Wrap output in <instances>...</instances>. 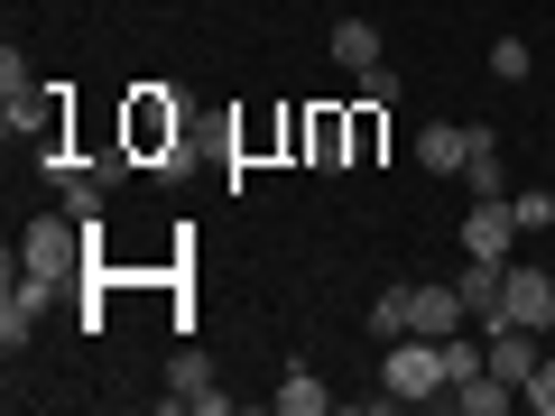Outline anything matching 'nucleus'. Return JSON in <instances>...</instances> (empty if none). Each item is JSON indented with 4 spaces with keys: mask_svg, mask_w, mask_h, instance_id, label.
<instances>
[{
    "mask_svg": "<svg viewBox=\"0 0 555 416\" xmlns=\"http://www.w3.org/2000/svg\"><path fill=\"white\" fill-rule=\"evenodd\" d=\"M379 407H416V398H436L444 389V342H426V334H398V342H379Z\"/></svg>",
    "mask_w": 555,
    "mask_h": 416,
    "instance_id": "nucleus-1",
    "label": "nucleus"
},
{
    "mask_svg": "<svg viewBox=\"0 0 555 416\" xmlns=\"http://www.w3.org/2000/svg\"><path fill=\"white\" fill-rule=\"evenodd\" d=\"M167 407L232 416V389H214V361H204V352H177V361H167Z\"/></svg>",
    "mask_w": 555,
    "mask_h": 416,
    "instance_id": "nucleus-2",
    "label": "nucleus"
},
{
    "mask_svg": "<svg viewBox=\"0 0 555 416\" xmlns=\"http://www.w3.org/2000/svg\"><path fill=\"white\" fill-rule=\"evenodd\" d=\"M500 324L546 334V324H555V277L546 269H509V287H500Z\"/></svg>",
    "mask_w": 555,
    "mask_h": 416,
    "instance_id": "nucleus-3",
    "label": "nucleus"
},
{
    "mask_svg": "<svg viewBox=\"0 0 555 416\" xmlns=\"http://www.w3.org/2000/svg\"><path fill=\"white\" fill-rule=\"evenodd\" d=\"M463 324H473L463 287H416V297H408V334H426V342H454Z\"/></svg>",
    "mask_w": 555,
    "mask_h": 416,
    "instance_id": "nucleus-4",
    "label": "nucleus"
},
{
    "mask_svg": "<svg viewBox=\"0 0 555 416\" xmlns=\"http://www.w3.org/2000/svg\"><path fill=\"white\" fill-rule=\"evenodd\" d=\"M47 297H56V287H47V277H28V269H10V297H0V342H10V352H20V342L38 334V315H47Z\"/></svg>",
    "mask_w": 555,
    "mask_h": 416,
    "instance_id": "nucleus-5",
    "label": "nucleus"
},
{
    "mask_svg": "<svg viewBox=\"0 0 555 416\" xmlns=\"http://www.w3.org/2000/svg\"><path fill=\"white\" fill-rule=\"evenodd\" d=\"M509 240H518V222H509V204H491V195H473V213H463V259H509Z\"/></svg>",
    "mask_w": 555,
    "mask_h": 416,
    "instance_id": "nucleus-6",
    "label": "nucleus"
},
{
    "mask_svg": "<svg viewBox=\"0 0 555 416\" xmlns=\"http://www.w3.org/2000/svg\"><path fill=\"white\" fill-rule=\"evenodd\" d=\"M297 148L315 167H343L352 158V112H315V120H297Z\"/></svg>",
    "mask_w": 555,
    "mask_h": 416,
    "instance_id": "nucleus-7",
    "label": "nucleus"
},
{
    "mask_svg": "<svg viewBox=\"0 0 555 416\" xmlns=\"http://www.w3.org/2000/svg\"><path fill=\"white\" fill-rule=\"evenodd\" d=\"M491 370L509 379V389L537 379V334H528V324H491Z\"/></svg>",
    "mask_w": 555,
    "mask_h": 416,
    "instance_id": "nucleus-8",
    "label": "nucleus"
},
{
    "mask_svg": "<svg viewBox=\"0 0 555 416\" xmlns=\"http://www.w3.org/2000/svg\"><path fill=\"white\" fill-rule=\"evenodd\" d=\"M130 148H167V167H177V102L139 93L130 102Z\"/></svg>",
    "mask_w": 555,
    "mask_h": 416,
    "instance_id": "nucleus-9",
    "label": "nucleus"
},
{
    "mask_svg": "<svg viewBox=\"0 0 555 416\" xmlns=\"http://www.w3.org/2000/svg\"><path fill=\"white\" fill-rule=\"evenodd\" d=\"M454 287H463V306H473L481 324H500V287H509V259H463Z\"/></svg>",
    "mask_w": 555,
    "mask_h": 416,
    "instance_id": "nucleus-10",
    "label": "nucleus"
},
{
    "mask_svg": "<svg viewBox=\"0 0 555 416\" xmlns=\"http://www.w3.org/2000/svg\"><path fill=\"white\" fill-rule=\"evenodd\" d=\"M416 167H426V177H463V130L454 120H426V130H416Z\"/></svg>",
    "mask_w": 555,
    "mask_h": 416,
    "instance_id": "nucleus-11",
    "label": "nucleus"
},
{
    "mask_svg": "<svg viewBox=\"0 0 555 416\" xmlns=\"http://www.w3.org/2000/svg\"><path fill=\"white\" fill-rule=\"evenodd\" d=\"M334 65H343V75H371V65H379V28L371 20H343L334 28Z\"/></svg>",
    "mask_w": 555,
    "mask_h": 416,
    "instance_id": "nucleus-12",
    "label": "nucleus"
},
{
    "mask_svg": "<svg viewBox=\"0 0 555 416\" xmlns=\"http://www.w3.org/2000/svg\"><path fill=\"white\" fill-rule=\"evenodd\" d=\"M454 398H463V416H500V407H518V389L500 370H473V379H454Z\"/></svg>",
    "mask_w": 555,
    "mask_h": 416,
    "instance_id": "nucleus-13",
    "label": "nucleus"
},
{
    "mask_svg": "<svg viewBox=\"0 0 555 416\" xmlns=\"http://www.w3.org/2000/svg\"><path fill=\"white\" fill-rule=\"evenodd\" d=\"M278 416H324V379L315 370H287V379H278Z\"/></svg>",
    "mask_w": 555,
    "mask_h": 416,
    "instance_id": "nucleus-14",
    "label": "nucleus"
},
{
    "mask_svg": "<svg viewBox=\"0 0 555 416\" xmlns=\"http://www.w3.org/2000/svg\"><path fill=\"white\" fill-rule=\"evenodd\" d=\"M408 297H416V287H398V277L379 287V306H371V334H379V342H398V334H408Z\"/></svg>",
    "mask_w": 555,
    "mask_h": 416,
    "instance_id": "nucleus-15",
    "label": "nucleus"
},
{
    "mask_svg": "<svg viewBox=\"0 0 555 416\" xmlns=\"http://www.w3.org/2000/svg\"><path fill=\"white\" fill-rule=\"evenodd\" d=\"M509 222H518V232H546V222H555V185H528V195H509Z\"/></svg>",
    "mask_w": 555,
    "mask_h": 416,
    "instance_id": "nucleus-16",
    "label": "nucleus"
},
{
    "mask_svg": "<svg viewBox=\"0 0 555 416\" xmlns=\"http://www.w3.org/2000/svg\"><path fill=\"white\" fill-rule=\"evenodd\" d=\"M528 38H491V83H528Z\"/></svg>",
    "mask_w": 555,
    "mask_h": 416,
    "instance_id": "nucleus-17",
    "label": "nucleus"
},
{
    "mask_svg": "<svg viewBox=\"0 0 555 416\" xmlns=\"http://www.w3.org/2000/svg\"><path fill=\"white\" fill-rule=\"evenodd\" d=\"M352 93H361V102H398V75H389V56H379L371 75H352Z\"/></svg>",
    "mask_w": 555,
    "mask_h": 416,
    "instance_id": "nucleus-18",
    "label": "nucleus"
},
{
    "mask_svg": "<svg viewBox=\"0 0 555 416\" xmlns=\"http://www.w3.org/2000/svg\"><path fill=\"white\" fill-rule=\"evenodd\" d=\"M518 398H528L537 416H555V361H537V379H528V389H518Z\"/></svg>",
    "mask_w": 555,
    "mask_h": 416,
    "instance_id": "nucleus-19",
    "label": "nucleus"
}]
</instances>
